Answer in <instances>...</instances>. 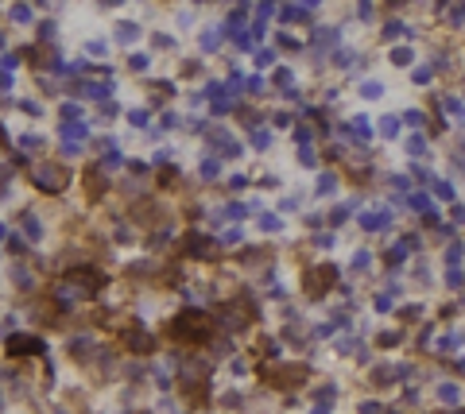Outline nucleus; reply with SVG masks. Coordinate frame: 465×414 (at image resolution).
Listing matches in <instances>:
<instances>
[{
    "label": "nucleus",
    "instance_id": "1",
    "mask_svg": "<svg viewBox=\"0 0 465 414\" xmlns=\"http://www.w3.org/2000/svg\"><path fill=\"white\" fill-rule=\"evenodd\" d=\"M175 329L183 337H190V341H206L210 337V325H206V317L198 314V310H186V314L175 317Z\"/></svg>",
    "mask_w": 465,
    "mask_h": 414
},
{
    "label": "nucleus",
    "instance_id": "6",
    "mask_svg": "<svg viewBox=\"0 0 465 414\" xmlns=\"http://www.w3.org/2000/svg\"><path fill=\"white\" fill-rule=\"evenodd\" d=\"M109 89L101 85V81H82V97H105Z\"/></svg>",
    "mask_w": 465,
    "mask_h": 414
},
{
    "label": "nucleus",
    "instance_id": "9",
    "mask_svg": "<svg viewBox=\"0 0 465 414\" xmlns=\"http://www.w3.org/2000/svg\"><path fill=\"white\" fill-rule=\"evenodd\" d=\"M252 143H256V147H268V143H272V132H264V128H256V132H252Z\"/></svg>",
    "mask_w": 465,
    "mask_h": 414
},
{
    "label": "nucleus",
    "instance_id": "8",
    "mask_svg": "<svg viewBox=\"0 0 465 414\" xmlns=\"http://www.w3.org/2000/svg\"><path fill=\"white\" fill-rule=\"evenodd\" d=\"M256 62H260V66H272V62H275V51H268V47H260V51H256Z\"/></svg>",
    "mask_w": 465,
    "mask_h": 414
},
{
    "label": "nucleus",
    "instance_id": "11",
    "mask_svg": "<svg viewBox=\"0 0 465 414\" xmlns=\"http://www.w3.org/2000/svg\"><path fill=\"white\" fill-rule=\"evenodd\" d=\"M260 229H268V232H275V229H279V217H260Z\"/></svg>",
    "mask_w": 465,
    "mask_h": 414
},
{
    "label": "nucleus",
    "instance_id": "16",
    "mask_svg": "<svg viewBox=\"0 0 465 414\" xmlns=\"http://www.w3.org/2000/svg\"><path fill=\"white\" fill-rule=\"evenodd\" d=\"M202 175H217V159H206V163H202Z\"/></svg>",
    "mask_w": 465,
    "mask_h": 414
},
{
    "label": "nucleus",
    "instance_id": "18",
    "mask_svg": "<svg viewBox=\"0 0 465 414\" xmlns=\"http://www.w3.org/2000/svg\"><path fill=\"white\" fill-rule=\"evenodd\" d=\"M4 143H8V136H4V128H0V147H4Z\"/></svg>",
    "mask_w": 465,
    "mask_h": 414
},
{
    "label": "nucleus",
    "instance_id": "12",
    "mask_svg": "<svg viewBox=\"0 0 465 414\" xmlns=\"http://www.w3.org/2000/svg\"><path fill=\"white\" fill-rule=\"evenodd\" d=\"M392 58H395V62H399V66H407V62H411V51H407V47H399V51H395V54H392Z\"/></svg>",
    "mask_w": 465,
    "mask_h": 414
},
{
    "label": "nucleus",
    "instance_id": "15",
    "mask_svg": "<svg viewBox=\"0 0 465 414\" xmlns=\"http://www.w3.org/2000/svg\"><path fill=\"white\" fill-rule=\"evenodd\" d=\"M148 66V54H132V70H144Z\"/></svg>",
    "mask_w": 465,
    "mask_h": 414
},
{
    "label": "nucleus",
    "instance_id": "4",
    "mask_svg": "<svg viewBox=\"0 0 465 414\" xmlns=\"http://www.w3.org/2000/svg\"><path fill=\"white\" fill-rule=\"evenodd\" d=\"M8 348H12V353H43V341H31V337H12Z\"/></svg>",
    "mask_w": 465,
    "mask_h": 414
},
{
    "label": "nucleus",
    "instance_id": "17",
    "mask_svg": "<svg viewBox=\"0 0 465 414\" xmlns=\"http://www.w3.org/2000/svg\"><path fill=\"white\" fill-rule=\"evenodd\" d=\"M128 120H132V124H136V128H144V124H148V113H132V116H128Z\"/></svg>",
    "mask_w": 465,
    "mask_h": 414
},
{
    "label": "nucleus",
    "instance_id": "14",
    "mask_svg": "<svg viewBox=\"0 0 465 414\" xmlns=\"http://www.w3.org/2000/svg\"><path fill=\"white\" fill-rule=\"evenodd\" d=\"M12 16H16V19H31V8H27V4H19V8H12Z\"/></svg>",
    "mask_w": 465,
    "mask_h": 414
},
{
    "label": "nucleus",
    "instance_id": "3",
    "mask_svg": "<svg viewBox=\"0 0 465 414\" xmlns=\"http://www.w3.org/2000/svg\"><path fill=\"white\" fill-rule=\"evenodd\" d=\"M35 186H39V190H62V186H66V175H62L58 167H39Z\"/></svg>",
    "mask_w": 465,
    "mask_h": 414
},
{
    "label": "nucleus",
    "instance_id": "5",
    "mask_svg": "<svg viewBox=\"0 0 465 414\" xmlns=\"http://www.w3.org/2000/svg\"><path fill=\"white\" fill-rule=\"evenodd\" d=\"M388 221H392L388 213H365V217H360V225H365V229H384Z\"/></svg>",
    "mask_w": 465,
    "mask_h": 414
},
{
    "label": "nucleus",
    "instance_id": "13",
    "mask_svg": "<svg viewBox=\"0 0 465 414\" xmlns=\"http://www.w3.org/2000/svg\"><path fill=\"white\" fill-rule=\"evenodd\" d=\"M380 132H384V136H395V132H399V120H384V124H380Z\"/></svg>",
    "mask_w": 465,
    "mask_h": 414
},
{
    "label": "nucleus",
    "instance_id": "7",
    "mask_svg": "<svg viewBox=\"0 0 465 414\" xmlns=\"http://www.w3.org/2000/svg\"><path fill=\"white\" fill-rule=\"evenodd\" d=\"M438 399H442V403H457V387H454V383H442V387H438Z\"/></svg>",
    "mask_w": 465,
    "mask_h": 414
},
{
    "label": "nucleus",
    "instance_id": "10",
    "mask_svg": "<svg viewBox=\"0 0 465 414\" xmlns=\"http://www.w3.org/2000/svg\"><path fill=\"white\" fill-rule=\"evenodd\" d=\"M407 147H411L415 155H422V151H427V140H422V136H411V143H407Z\"/></svg>",
    "mask_w": 465,
    "mask_h": 414
},
{
    "label": "nucleus",
    "instance_id": "2",
    "mask_svg": "<svg viewBox=\"0 0 465 414\" xmlns=\"http://www.w3.org/2000/svg\"><path fill=\"white\" fill-rule=\"evenodd\" d=\"M334 282H337L334 267H314V275H307V291H310V294H318V291H330Z\"/></svg>",
    "mask_w": 465,
    "mask_h": 414
}]
</instances>
